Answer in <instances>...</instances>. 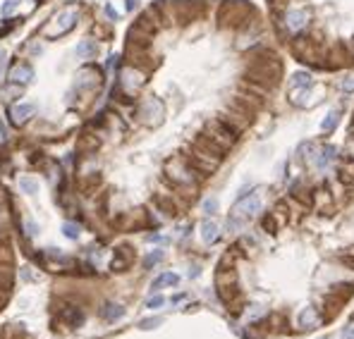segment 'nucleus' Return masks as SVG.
Instances as JSON below:
<instances>
[{"mask_svg": "<svg viewBox=\"0 0 354 339\" xmlns=\"http://www.w3.org/2000/svg\"><path fill=\"white\" fill-rule=\"evenodd\" d=\"M77 19H79V15H77L75 10H62L60 15H55V17L41 29V34L46 36V38H60V36L70 34V31L75 29Z\"/></svg>", "mask_w": 354, "mask_h": 339, "instance_id": "nucleus-1", "label": "nucleus"}, {"mask_svg": "<svg viewBox=\"0 0 354 339\" xmlns=\"http://www.w3.org/2000/svg\"><path fill=\"white\" fill-rule=\"evenodd\" d=\"M165 172H168V177L175 182V184H182V186H189V184H194L196 179L201 177L191 165H189V160L187 158H172V160H168V165H165Z\"/></svg>", "mask_w": 354, "mask_h": 339, "instance_id": "nucleus-2", "label": "nucleus"}, {"mask_svg": "<svg viewBox=\"0 0 354 339\" xmlns=\"http://www.w3.org/2000/svg\"><path fill=\"white\" fill-rule=\"evenodd\" d=\"M237 134H240V131H235V129L227 125V122H223L220 117H218V120H211V122L206 125V136H208L211 141L218 143L223 151H227L230 146H235Z\"/></svg>", "mask_w": 354, "mask_h": 339, "instance_id": "nucleus-3", "label": "nucleus"}, {"mask_svg": "<svg viewBox=\"0 0 354 339\" xmlns=\"http://www.w3.org/2000/svg\"><path fill=\"white\" fill-rule=\"evenodd\" d=\"M139 117L141 122L149 127H158L165 117V107H163V101L161 98H146L141 107H139Z\"/></svg>", "mask_w": 354, "mask_h": 339, "instance_id": "nucleus-4", "label": "nucleus"}, {"mask_svg": "<svg viewBox=\"0 0 354 339\" xmlns=\"http://www.w3.org/2000/svg\"><path fill=\"white\" fill-rule=\"evenodd\" d=\"M101 84H103V72L98 70V67L86 65V67H82V70L77 72V89L93 91V89H98Z\"/></svg>", "mask_w": 354, "mask_h": 339, "instance_id": "nucleus-5", "label": "nucleus"}, {"mask_svg": "<svg viewBox=\"0 0 354 339\" xmlns=\"http://www.w3.org/2000/svg\"><path fill=\"white\" fill-rule=\"evenodd\" d=\"M259 210H261V194L254 191V194H246V196H242L237 203H235V213L232 215H237V217L246 220V217L259 215Z\"/></svg>", "mask_w": 354, "mask_h": 339, "instance_id": "nucleus-6", "label": "nucleus"}, {"mask_svg": "<svg viewBox=\"0 0 354 339\" xmlns=\"http://www.w3.org/2000/svg\"><path fill=\"white\" fill-rule=\"evenodd\" d=\"M134 258H136V253H134L132 246H120V249L115 251V256H112V261H110V270H115V272H125V270L134 263Z\"/></svg>", "mask_w": 354, "mask_h": 339, "instance_id": "nucleus-7", "label": "nucleus"}, {"mask_svg": "<svg viewBox=\"0 0 354 339\" xmlns=\"http://www.w3.org/2000/svg\"><path fill=\"white\" fill-rule=\"evenodd\" d=\"M34 112H36V105L34 103H17V105L10 107V122L12 125H27L31 117H34Z\"/></svg>", "mask_w": 354, "mask_h": 339, "instance_id": "nucleus-8", "label": "nucleus"}, {"mask_svg": "<svg viewBox=\"0 0 354 339\" xmlns=\"http://www.w3.org/2000/svg\"><path fill=\"white\" fill-rule=\"evenodd\" d=\"M144 72L136 70V67H130V70L122 72V89L127 91V93H132V91H139L141 86H144Z\"/></svg>", "mask_w": 354, "mask_h": 339, "instance_id": "nucleus-9", "label": "nucleus"}, {"mask_svg": "<svg viewBox=\"0 0 354 339\" xmlns=\"http://www.w3.org/2000/svg\"><path fill=\"white\" fill-rule=\"evenodd\" d=\"M7 79H10L12 84H29V81L34 79V67H31L29 62H17V65L10 70Z\"/></svg>", "mask_w": 354, "mask_h": 339, "instance_id": "nucleus-10", "label": "nucleus"}, {"mask_svg": "<svg viewBox=\"0 0 354 339\" xmlns=\"http://www.w3.org/2000/svg\"><path fill=\"white\" fill-rule=\"evenodd\" d=\"M60 320L65 322L67 327H79L84 322V311L79 306H65L60 311Z\"/></svg>", "mask_w": 354, "mask_h": 339, "instance_id": "nucleus-11", "label": "nucleus"}, {"mask_svg": "<svg viewBox=\"0 0 354 339\" xmlns=\"http://www.w3.org/2000/svg\"><path fill=\"white\" fill-rule=\"evenodd\" d=\"M306 22H309V12L306 10H290L287 12V17H285V24H287V29L290 31H301L304 26H306Z\"/></svg>", "mask_w": 354, "mask_h": 339, "instance_id": "nucleus-12", "label": "nucleus"}, {"mask_svg": "<svg viewBox=\"0 0 354 339\" xmlns=\"http://www.w3.org/2000/svg\"><path fill=\"white\" fill-rule=\"evenodd\" d=\"M335 156H337V151H335V146H323L321 151H318V156H316V167L318 170H328V165L330 162H335Z\"/></svg>", "mask_w": 354, "mask_h": 339, "instance_id": "nucleus-13", "label": "nucleus"}, {"mask_svg": "<svg viewBox=\"0 0 354 339\" xmlns=\"http://www.w3.org/2000/svg\"><path fill=\"white\" fill-rule=\"evenodd\" d=\"M218 234H220V230H218V225L213 220H204L201 222V241L204 244H213L218 239Z\"/></svg>", "mask_w": 354, "mask_h": 339, "instance_id": "nucleus-14", "label": "nucleus"}, {"mask_svg": "<svg viewBox=\"0 0 354 339\" xmlns=\"http://www.w3.org/2000/svg\"><path fill=\"white\" fill-rule=\"evenodd\" d=\"M77 55L82 57V60H91L98 55V43L91 41V38H86V41H82L79 46H77Z\"/></svg>", "mask_w": 354, "mask_h": 339, "instance_id": "nucleus-15", "label": "nucleus"}, {"mask_svg": "<svg viewBox=\"0 0 354 339\" xmlns=\"http://www.w3.org/2000/svg\"><path fill=\"white\" fill-rule=\"evenodd\" d=\"M98 146H101V139H98V136L84 134V136H79V141H77V151H79V153H91Z\"/></svg>", "mask_w": 354, "mask_h": 339, "instance_id": "nucleus-16", "label": "nucleus"}, {"mask_svg": "<svg viewBox=\"0 0 354 339\" xmlns=\"http://www.w3.org/2000/svg\"><path fill=\"white\" fill-rule=\"evenodd\" d=\"M122 315H125V308H122L120 304H106L103 308H101V318L108 320V322L117 320V318H122Z\"/></svg>", "mask_w": 354, "mask_h": 339, "instance_id": "nucleus-17", "label": "nucleus"}, {"mask_svg": "<svg viewBox=\"0 0 354 339\" xmlns=\"http://www.w3.org/2000/svg\"><path fill=\"white\" fill-rule=\"evenodd\" d=\"M292 89H311V74L309 72H295L292 81H290V91Z\"/></svg>", "mask_w": 354, "mask_h": 339, "instance_id": "nucleus-18", "label": "nucleus"}, {"mask_svg": "<svg viewBox=\"0 0 354 339\" xmlns=\"http://www.w3.org/2000/svg\"><path fill=\"white\" fill-rule=\"evenodd\" d=\"M340 115H342V110L340 107H333V110H328V115L323 117V122H321V131H333L340 122Z\"/></svg>", "mask_w": 354, "mask_h": 339, "instance_id": "nucleus-19", "label": "nucleus"}, {"mask_svg": "<svg viewBox=\"0 0 354 339\" xmlns=\"http://www.w3.org/2000/svg\"><path fill=\"white\" fill-rule=\"evenodd\" d=\"M316 322H318V311L316 308H304V311L299 313V325H301L304 330L316 327Z\"/></svg>", "mask_w": 354, "mask_h": 339, "instance_id": "nucleus-20", "label": "nucleus"}, {"mask_svg": "<svg viewBox=\"0 0 354 339\" xmlns=\"http://www.w3.org/2000/svg\"><path fill=\"white\" fill-rule=\"evenodd\" d=\"M177 282H180V277H177L175 272H163V275H158V277L153 280L151 289H161V287H175Z\"/></svg>", "mask_w": 354, "mask_h": 339, "instance_id": "nucleus-21", "label": "nucleus"}, {"mask_svg": "<svg viewBox=\"0 0 354 339\" xmlns=\"http://www.w3.org/2000/svg\"><path fill=\"white\" fill-rule=\"evenodd\" d=\"M19 189L24 191V194H29V196H34L38 194V179L36 177H19Z\"/></svg>", "mask_w": 354, "mask_h": 339, "instance_id": "nucleus-22", "label": "nucleus"}, {"mask_svg": "<svg viewBox=\"0 0 354 339\" xmlns=\"http://www.w3.org/2000/svg\"><path fill=\"white\" fill-rule=\"evenodd\" d=\"M156 203H158V208H161L165 215H175V213H177V208H175V203H172L170 198L158 196V198H156Z\"/></svg>", "mask_w": 354, "mask_h": 339, "instance_id": "nucleus-23", "label": "nucleus"}, {"mask_svg": "<svg viewBox=\"0 0 354 339\" xmlns=\"http://www.w3.org/2000/svg\"><path fill=\"white\" fill-rule=\"evenodd\" d=\"M261 227H263V230H266L268 234H275V232H278V220H275V215H263Z\"/></svg>", "mask_w": 354, "mask_h": 339, "instance_id": "nucleus-24", "label": "nucleus"}, {"mask_svg": "<svg viewBox=\"0 0 354 339\" xmlns=\"http://www.w3.org/2000/svg\"><path fill=\"white\" fill-rule=\"evenodd\" d=\"M62 234H65L67 239H79V225H75V222H65V225H62Z\"/></svg>", "mask_w": 354, "mask_h": 339, "instance_id": "nucleus-25", "label": "nucleus"}, {"mask_svg": "<svg viewBox=\"0 0 354 339\" xmlns=\"http://www.w3.org/2000/svg\"><path fill=\"white\" fill-rule=\"evenodd\" d=\"M201 210H204L206 215H216V210H218V201H216V198H206L204 203H201Z\"/></svg>", "mask_w": 354, "mask_h": 339, "instance_id": "nucleus-26", "label": "nucleus"}, {"mask_svg": "<svg viewBox=\"0 0 354 339\" xmlns=\"http://www.w3.org/2000/svg\"><path fill=\"white\" fill-rule=\"evenodd\" d=\"M158 261H163V251H153V253H149V256L144 258V268H151V265H156Z\"/></svg>", "mask_w": 354, "mask_h": 339, "instance_id": "nucleus-27", "label": "nucleus"}, {"mask_svg": "<svg viewBox=\"0 0 354 339\" xmlns=\"http://www.w3.org/2000/svg\"><path fill=\"white\" fill-rule=\"evenodd\" d=\"M17 7H19V0H5V5L0 7V12H2V15L7 17V15H12V12H15Z\"/></svg>", "mask_w": 354, "mask_h": 339, "instance_id": "nucleus-28", "label": "nucleus"}, {"mask_svg": "<svg viewBox=\"0 0 354 339\" xmlns=\"http://www.w3.org/2000/svg\"><path fill=\"white\" fill-rule=\"evenodd\" d=\"M12 258H15V256H12L10 246L2 244V246H0V263H12Z\"/></svg>", "mask_w": 354, "mask_h": 339, "instance_id": "nucleus-29", "label": "nucleus"}, {"mask_svg": "<svg viewBox=\"0 0 354 339\" xmlns=\"http://www.w3.org/2000/svg\"><path fill=\"white\" fill-rule=\"evenodd\" d=\"M161 322H163V318H149V320H141L139 327H141V330H153V327H158Z\"/></svg>", "mask_w": 354, "mask_h": 339, "instance_id": "nucleus-30", "label": "nucleus"}, {"mask_svg": "<svg viewBox=\"0 0 354 339\" xmlns=\"http://www.w3.org/2000/svg\"><path fill=\"white\" fill-rule=\"evenodd\" d=\"M340 89L345 91V93H354V77H345L342 84H340Z\"/></svg>", "mask_w": 354, "mask_h": 339, "instance_id": "nucleus-31", "label": "nucleus"}, {"mask_svg": "<svg viewBox=\"0 0 354 339\" xmlns=\"http://www.w3.org/2000/svg\"><path fill=\"white\" fill-rule=\"evenodd\" d=\"M163 304H165V299H163V296H153V299H149V301H146V308H161Z\"/></svg>", "mask_w": 354, "mask_h": 339, "instance_id": "nucleus-32", "label": "nucleus"}, {"mask_svg": "<svg viewBox=\"0 0 354 339\" xmlns=\"http://www.w3.org/2000/svg\"><path fill=\"white\" fill-rule=\"evenodd\" d=\"M24 230H27V236H34V234L38 232V227L34 225V222H27V225H24Z\"/></svg>", "mask_w": 354, "mask_h": 339, "instance_id": "nucleus-33", "label": "nucleus"}, {"mask_svg": "<svg viewBox=\"0 0 354 339\" xmlns=\"http://www.w3.org/2000/svg\"><path fill=\"white\" fill-rule=\"evenodd\" d=\"M125 2H127V10H136V7H139V0H125Z\"/></svg>", "mask_w": 354, "mask_h": 339, "instance_id": "nucleus-34", "label": "nucleus"}, {"mask_svg": "<svg viewBox=\"0 0 354 339\" xmlns=\"http://www.w3.org/2000/svg\"><path fill=\"white\" fill-rule=\"evenodd\" d=\"M106 15H108V17H110V19H117V12H115V10H112L110 5H108V7H106Z\"/></svg>", "mask_w": 354, "mask_h": 339, "instance_id": "nucleus-35", "label": "nucleus"}, {"mask_svg": "<svg viewBox=\"0 0 354 339\" xmlns=\"http://www.w3.org/2000/svg\"><path fill=\"white\" fill-rule=\"evenodd\" d=\"M345 339H354V327H350V330L345 332Z\"/></svg>", "mask_w": 354, "mask_h": 339, "instance_id": "nucleus-36", "label": "nucleus"}, {"mask_svg": "<svg viewBox=\"0 0 354 339\" xmlns=\"http://www.w3.org/2000/svg\"><path fill=\"white\" fill-rule=\"evenodd\" d=\"M352 48H354V36H352Z\"/></svg>", "mask_w": 354, "mask_h": 339, "instance_id": "nucleus-37", "label": "nucleus"}]
</instances>
